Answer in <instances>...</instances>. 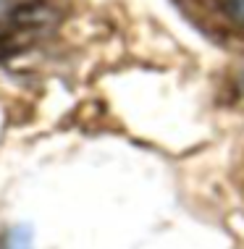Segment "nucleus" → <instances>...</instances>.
I'll return each instance as SVG.
<instances>
[{"instance_id": "1", "label": "nucleus", "mask_w": 244, "mask_h": 249, "mask_svg": "<svg viewBox=\"0 0 244 249\" xmlns=\"http://www.w3.org/2000/svg\"><path fill=\"white\" fill-rule=\"evenodd\" d=\"M226 11H228V16H231V18H236L239 24H244V0H228Z\"/></svg>"}, {"instance_id": "2", "label": "nucleus", "mask_w": 244, "mask_h": 249, "mask_svg": "<svg viewBox=\"0 0 244 249\" xmlns=\"http://www.w3.org/2000/svg\"><path fill=\"white\" fill-rule=\"evenodd\" d=\"M13 249H21V247H19V244H13Z\"/></svg>"}]
</instances>
